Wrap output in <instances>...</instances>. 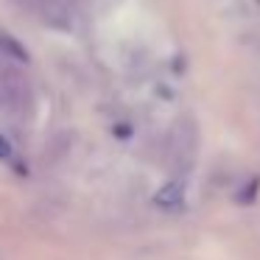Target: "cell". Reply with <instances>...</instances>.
I'll use <instances>...</instances> for the list:
<instances>
[{
  "label": "cell",
  "instance_id": "cell-1",
  "mask_svg": "<svg viewBox=\"0 0 260 260\" xmlns=\"http://www.w3.org/2000/svg\"><path fill=\"white\" fill-rule=\"evenodd\" d=\"M182 202H185V185L179 179L162 185L157 190V196H154V204L162 210H176V207H182Z\"/></svg>",
  "mask_w": 260,
  "mask_h": 260
},
{
  "label": "cell",
  "instance_id": "cell-2",
  "mask_svg": "<svg viewBox=\"0 0 260 260\" xmlns=\"http://www.w3.org/2000/svg\"><path fill=\"white\" fill-rule=\"evenodd\" d=\"M73 137H76L73 132H59V135L48 143V148H45V162L56 165L59 159L68 157V151L73 148Z\"/></svg>",
  "mask_w": 260,
  "mask_h": 260
},
{
  "label": "cell",
  "instance_id": "cell-3",
  "mask_svg": "<svg viewBox=\"0 0 260 260\" xmlns=\"http://www.w3.org/2000/svg\"><path fill=\"white\" fill-rule=\"evenodd\" d=\"M0 53L6 59H14V62H28V51L9 34H0Z\"/></svg>",
  "mask_w": 260,
  "mask_h": 260
},
{
  "label": "cell",
  "instance_id": "cell-4",
  "mask_svg": "<svg viewBox=\"0 0 260 260\" xmlns=\"http://www.w3.org/2000/svg\"><path fill=\"white\" fill-rule=\"evenodd\" d=\"M257 187H260V179H252L246 185V190L238 196V202H243V204H252V199H254V193H257Z\"/></svg>",
  "mask_w": 260,
  "mask_h": 260
},
{
  "label": "cell",
  "instance_id": "cell-5",
  "mask_svg": "<svg viewBox=\"0 0 260 260\" xmlns=\"http://www.w3.org/2000/svg\"><path fill=\"white\" fill-rule=\"evenodd\" d=\"M0 159H12V143L0 135Z\"/></svg>",
  "mask_w": 260,
  "mask_h": 260
}]
</instances>
